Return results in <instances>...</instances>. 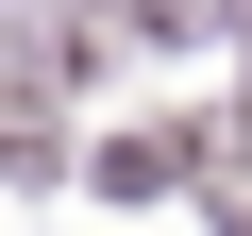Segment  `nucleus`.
<instances>
[{"mask_svg": "<svg viewBox=\"0 0 252 236\" xmlns=\"http://www.w3.org/2000/svg\"><path fill=\"white\" fill-rule=\"evenodd\" d=\"M219 152H235V118H152V135H101L84 186H101V202H152V186H202Z\"/></svg>", "mask_w": 252, "mask_h": 236, "instance_id": "f257e3e1", "label": "nucleus"}, {"mask_svg": "<svg viewBox=\"0 0 252 236\" xmlns=\"http://www.w3.org/2000/svg\"><path fill=\"white\" fill-rule=\"evenodd\" d=\"M67 169V118H51V84H0V186H51Z\"/></svg>", "mask_w": 252, "mask_h": 236, "instance_id": "f03ea898", "label": "nucleus"}, {"mask_svg": "<svg viewBox=\"0 0 252 236\" xmlns=\"http://www.w3.org/2000/svg\"><path fill=\"white\" fill-rule=\"evenodd\" d=\"M101 68V0H51V34H34V84H84Z\"/></svg>", "mask_w": 252, "mask_h": 236, "instance_id": "7ed1b4c3", "label": "nucleus"}, {"mask_svg": "<svg viewBox=\"0 0 252 236\" xmlns=\"http://www.w3.org/2000/svg\"><path fill=\"white\" fill-rule=\"evenodd\" d=\"M118 17H135L152 51H185V34H219V0H118Z\"/></svg>", "mask_w": 252, "mask_h": 236, "instance_id": "20e7f679", "label": "nucleus"}]
</instances>
